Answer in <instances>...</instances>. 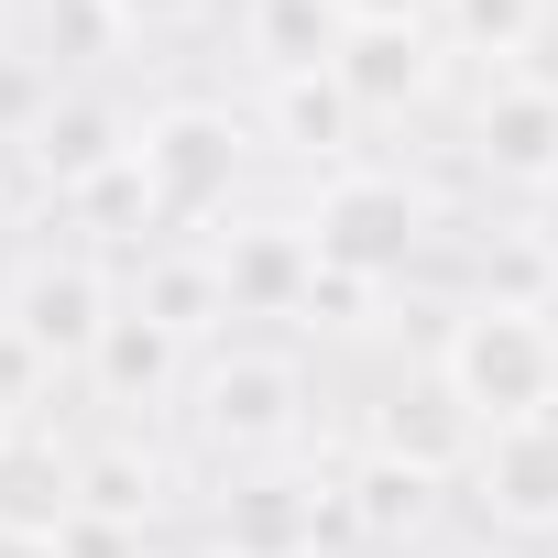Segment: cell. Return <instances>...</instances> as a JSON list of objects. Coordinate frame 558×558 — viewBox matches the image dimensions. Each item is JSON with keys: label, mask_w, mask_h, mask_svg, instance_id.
I'll use <instances>...</instances> for the list:
<instances>
[{"label": "cell", "mask_w": 558, "mask_h": 558, "mask_svg": "<svg viewBox=\"0 0 558 558\" xmlns=\"http://www.w3.org/2000/svg\"><path fill=\"white\" fill-rule=\"evenodd\" d=\"M132 143H143V121H121L99 88H56V110H45L34 143H23V165H34L56 197H88V186H110V175L132 165Z\"/></svg>", "instance_id": "8"}, {"label": "cell", "mask_w": 558, "mask_h": 558, "mask_svg": "<svg viewBox=\"0 0 558 558\" xmlns=\"http://www.w3.org/2000/svg\"><path fill=\"white\" fill-rule=\"evenodd\" d=\"M438 23H449L471 56H525L536 23H547V0H438Z\"/></svg>", "instance_id": "21"}, {"label": "cell", "mask_w": 558, "mask_h": 558, "mask_svg": "<svg viewBox=\"0 0 558 558\" xmlns=\"http://www.w3.org/2000/svg\"><path fill=\"white\" fill-rule=\"evenodd\" d=\"M132 23L110 12V0H34V56L45 66H88V56H110Z\"/></svg>", "instance_id": "20"}, {"label": "cell", "mask_w": 558, "mask_h": 558, "mask_svg": "<svg viewBox=\"0 0 558 558\" xmlns=\"http://www.w3.org/2000/svg\"><path fill=\"white\" fill-rule=\"evenodd\" d=\"M132 175H143L154 230H208V219L241 197V121H230V110H208V99H175V110H154V121H143Z\"/></svg>", "instance_id": "2"}, {"label": "cell", "mask_w": 558, "mask_h": 558, "mask_svg": "<svg viewBox=\"0 0 558 558\" xmlns=\"http://www.w3.org/2000/svg\"><path fill=\"white\" fill-rule=\"evenodd\" d=\"M329 12L362 34V23H438V0H329Z\"/></svg>", "instance_id": "25"}, {"label": "cell", "mask_w": 558, "mask_h": 558, "mask_svg": "<svg viewBox=\"0 0 558 558\" xmlns=\"http://www.w3.org/2000/svg\"><path fill=\"white\" fill-rule=\"evenodd\" d=\"M45 395H56V362H45V351H34V340L12 329V318H0V416L23 427V416H34Z\"/></svg>", "instance_id": "23"}, {"label": "cell", "mask_w": 558, "mask_h": 558, "mask_svg": "<svg viewBox=\"0 0 558 558\" xmlns=\"http://www.w3.org/2000/svg\"><path fill=\"white\" fill-rule=\"evenodd\" d=\"M438 384H449L482 427L558 416V329H547L536 307H460L449 340H438Z\"/></svg>", "instance_id": "1"}, {"label": "cell", "mask_w": 558, "mask_h": 558, "mask_svg": "<svg viewBox=\"0 0 558 558\" xmlns=\"http://www.w3.org/2000/svg\"><path fill=\"white\" fill-rule=\"evenodd\" d=\"M110 12H121L132 34H165V23H186V12H197V0H110Z\"/></svg>", "instance_id": "26"}, {"label": "cell", "mask_w": 558, "mask_h": 558, "mask_svg": "<svg viewBox=\"0 0 558 558\" xmlns=\"http://www.w3.org/2000/svg\"><path fill=\"white\" fill-rule=\"evenodd\" d=\"M307 241H318V263L362 274V286H395L427 252V197L405 175H384V165H340L318 186V208H307Z\"/></svg>", "instance_id": "3"}, {"label": "cell", "mask_w": 558, "mask_h": 558, "mask_svg": "<svg viewBox=\"0 0 558 558\" xmlns=\"http://www.w3.org/2000/svg\"><path fill=\"white\" fill-rule=\"evenodd\" d=\"M0 558H66V536H34V525H0Z\"/></svg>", "instance_id": "27"}, {"label": "cell", "mask_w": 558, "mask_h": 558, "mask_svg": "<svg viewBox=\"0 0 558 558\" xmlns=\"http://www.w3.org/2000/svg\"><path fill=\"white\" fill-rule=\"evenodd\" d=\"M0 318H12V329H23L56 373H88V351L110 340L121 296H110L99 252H34V263L12 274V296H0Z\"/></svg>", "instance_id": "5"}, {"label": "cell", "mask_w": 558, "mask_h": 558, "mask_svg": "<svg viewBox=\"0 0 558 558\" xmlns=\"http://www.w3.org/2000/svg\"><path fill=\"white\" fill-rule=\"evenodd\" d=\"M0 438H12V416H0Z\"/></svg>", "instance_id": "30"}, {"label": "cell", "mask_w": 558, "mask_h": 558, "mask_svg": "<svg viewBox=\"0 0 558 558\" xmlns=\"http://www.w3.org/2000/svg\"><path fill=\"white\" fill-rule=\"evenodd\" d=\"M427 493H438L427 471L362 460V471L340 482V525H362V536H384V547H395V536H416V525H427Z\"/></svg>", "instance_id": "19"}, {"label": "cell", "mask_w": 558, "mask_h": 558, "mask_svg": "<svg viewBox=\"0 0 558 558\" xmlns=\"http://www.w3.org/2000/svg\"><path fill=\"white\" fill-rule=\"evenodd\" d=\"M340 12L329 0H241V45H252V66L263 77H318V66H340Z\"/></svg>", "instance_id": "16"}, {"label": "cell", "mask_w": 558, "mask_h": 558, "mask_svg": "<svg viewBox=\"0 0 558 558\" xmlns=\"http://www.w3.org/2000/svg\"><path fill=\"white\" fill-rule=\"evenodd\" d=\"M0 525H34V536L77 525V449H56L34 416L0 438Z\"/></svg>", "instance_id": "13"}, {"label": "cell", "mask_w": 558, "mask_h": 558, "mask_svg": "<svg viewBox=\"0 0 558 558\" xmlns=\"http://www.w3.org/2000/svg\"><path fill=\"white\" fill-rule=\"evenodd\" d=\"M362 307H373V286H362V274L318 263V286H307V329H362Z\"/></svg>", "instance_id": "24"}, {"label": "cell", "mask_w": 558, "mask_h": 558, "mask_svg": "<svg viewBox=\"0 0 558 558\" xmlns=\"http://www.w3.org/2000/svg\"><path fill=\"white\" fill-rule=\"evenodd\" d=\"M45 110H56V66L45 56H0V143H34Z\"/></svg>", "instance_id": "22"}, {"label": "cell", "mask_w": 558, "mask_h": 558, "mask_svg": "<svg viewBox=\"0 0 558 558\" xmlns=\"http://www.w3.org/2000/svg\"><path fill=\"white\" fill-rule=\"evenodd\" d=\"M165 558H230V547H219V536H175Z\"/></svg>", "instance_id": "28"}, {"label": "cell", "mask_w": 558, "mask_h": 558, "mask_svg": "<svg viewBox=\"0 0 558 558\" xmlns=\"http://www.w3.org/2000/svg\"><path fill=\"white\" fill-rule=\"evenodd\" d=\"M471 154L504 186H558V77H493L471 110Z\"/></svg>", "instance_id": "10"}, {"label": "cell", "mask_w": 558, "mask_h": 558, "mask_svg": "<svg viewBox=\"0 0 558 558\" xmlns=\"http://www.w3.org/2000/svg\"><path fill=\"white\" fill-rule=\"evenodd\" d=\"M471 449H482V416H471L438 373H416V384H395V395L373 405V460H395V471L449 482V471H471Z\"/></svg>", "instance_id": "9"}, {"label": "cell", "mask_w": 558, "mask_h": 558, "mask_svg": "<svg viewBox=\"0 0 558 558\" xmlns=\"http://www.w3.org/2000/svg\"><path fill=\"white\" fill-rule=\"evenodd\" d=\"M219 252V296L230 318H307V286H318V241L307 219H241L208 241Z\"/></svg>", "instance_id": "7"}, {"label": "cell", "mask_w": 558, "mask_h": 558, "mask_svg": "<svg viewBox=\"0 0 558 558\" xmlns=\"http://www.w3.org/2000/svg\"><path fill=\"white\" fill-rule=\"evenodd\" d=\"M263 121H274V143L286 154H307V165H329L340 175V154H351V132H362V110H351V88L318 66V77H263Z\"/></svg>", "instance_id": "15"}, {"label": "cell", "mask_w": 558, "mask_h": 558, "mask_svg": "<svg viewBox=\"0 0 558 558\" xmlns=\"http://www.w3.org/2000/svg\"><path fill=\"white\" fill-rule=\"evenodd\" d=\"M197 438L230 460H274L307 438V373L296 351H219L197 373Z\"/></svg>", "instance_id": "4"}, {"label": "cell", "mask_w": 558, "mask_h": 558, "mask_svg": "<svg viewBox=\"0 0 558 558\" xmlns=\"http://www.w3.org/2000/svg\"><path fill=\"white\" fill-rule=\"evenodd\" d=\"M329 514H340V493H318L296 471H252V482L219 493V547L230 558H307Z\"/></svg>", "instance_id": "11"}, {"label": "cell", "mask_w": 558, "mask_h": 558, "mask_svg": "<svg viewBox=\"0 0 558 558\" xmlns=\"http://www.w3.org/2000/svg\"><path fill=\"white\" fill-rule=\"evenodd\" d=\"M307 558H340V547H307Z\"/></svg>", "instance_id": "29"}, {"label": "cell", "mask_w": 558, "mask_h": 558, "mask_svg": "<svg viewBox=\"0 0 558 558\" xmlns=\"http://www.w3.org/2000/svg\"><path fill=\"white\" fill-rule=\"evenodd\" d=\"M143 514H165V471H154V449H99V460H77V525H121V536H143Z\"/></svg>", "instance_id": "17"}, {"label": "cell", "mask_w": 558, "mask_h": 558, "mask_svg": "<svg viewBox=\"0 0 558 558\" xmlns=\"http://www.w3.org/2000/svg\"><path fill=\"white\" fill-rule=\"evenodd\" d=\"M471 504H482L504 536H558V416L482 427V449H471Z\"/></svg>", "instance_id": "6"}, {"label": "cell", "mask_w": 558, "mask_h": 558, "mask_svg": "<svg viewBox=\"0 0 558 558\" xmlns=\"http://www.w3.org/2000/svg\"><path fill=\"white\" fill-rule=\"evenodd\" d=\"M132 307L165 318L175 340H197L208 318H230V296H219V252H208V241H197V252H154L143 286H132Z\"/></svg>", "instance_id": "18"}, {"label": "cell", "mask_w": 558, "mask_h": 558, "mask_svg": "<svg viewBox=\"0 0 558 558\" xmlns=\"http://www.w3.org/2000/svg\"><path fill=\"white\" fill-rule=\"evenodd\" d=\"M329 77L351 88L362 121L416 110V99L438 88V23H362V34H340V66H329Z\"/></svg>", "instance_id": "12"}, {"label": "cell", "mask_w": 558, "mask_h": 558, "mask_svg": "<svg viewBox=\"0 0 558 558\" xmlns=\"http://www.w3.org/2000/svg\"><path fill=\"white\" fill-rule=\"evenodd\" d=\"M88 384H99V405H165V395L186 384V340H175L165 318L121 307V318H110V340L88 351Z\"/></svg>", "instance_id": "14"}]
</instances>
